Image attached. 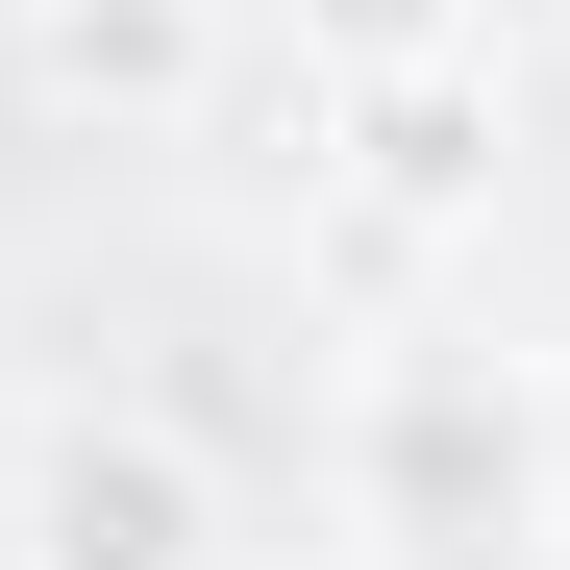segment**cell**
Masks as SVG:
<instances>
[{"label": "cell", "instance_id": "obj_1", "mask_svg": "<svg viewBox=\"0 0 570 570\" xmlns=\"http://www.w3.org/2000/svg\"><path fill=\"white\" fill-rule=\"evenodd\" d=\"M372 521H546V347H446V323L372 347L347 372V546Z\"/></svg>", "mask_w": 570, "mask_h": 570}, {"label": "cell", "instance_id": "obj_2", "mask_svg": "<svg viewBox=\"0 0 570 570\" xmlns=\"http://www.w3.org/2000/svg\"><path fill=\"white\" fill-rule=\"evenodd\" d=\"M0 570H248V521H224V471L149 397H75V422H26V471H0Z\"/></svg>", "mask_w": 570, "mask_h": 570}, {"label": "cell", "instance_id": "obj_3", "mask_svg": "<svg viewBox=\"0 0 570 570\" xmlns=\"http://www.w3.org/2000/svg\"><path fill=\"white\" fill-rule=\"evenodd\" d=\"M298 50L323 75H446V50H497V0H298Z\"/></svg>", "mask_w": 570, "mask_h": 570}, {"label": "cell", "instance_id": "obj_4", "mask_svg": "<svg viewBox=\"0 0 570 570\" xmlns=\"http://www.w3.org/2000/svg\"><path fill=\"white\" fill-rule=\"evenodd\" d=\"M347 570H570V546H546V521H372Z\"/></svg>", "mask_w": 570, "mask_h": 570}, {"label": "cell", "instance_id": "obj_5", "mask_svg": "<svg viewBox=\"0 0 570 570\" xmlns=\"http://www.w3.org/2000/svg\"><path fill=\"white\" fill-rule=\"evenodd\" d=\"M546 521H570V347H546Z\"/></svg>", "mask_w": 570, "mask_h": 570}]
</instances>
